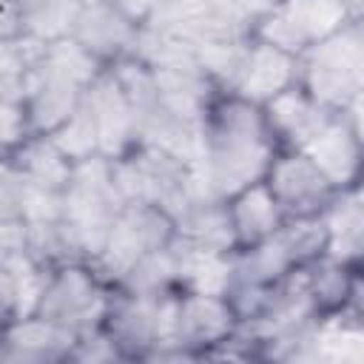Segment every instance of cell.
<instances>
[{"label": "cell", "mask_w": 364, "mask_h": 364, "mask_svg": "<svg viewBox=\"0 0 364 364\" xmlns=\"http://www.w3.org/2000/svg\"><path fill=\"white\" fill-rule=\"evenodd\" d=\"M105 65L91 57L77 40H51L28 77L26 108L34 134L57 131L82 102L85 88L97 80Z\"/></svg>", "instance_id": "obj_2"}, {"label": "cell", "mask_w": 364, "mask_h": 364, "mask_svg": "<svg viewBox=\"0 0 364 364\" xmlns=\"http://www.w3.org/2000/svg\"><path fill=\"white\" fill-rule=\"evenodd\" d=\"M114 287L122 290V293L148 296V299H156V296L171 293V290H182L179 287V256H176V245L171 242L168 247H159V250H151L148 256H142Z\"/></svg>", "instance_id": "obj_20"}, {"label": "cell", "mask_w": 364, "mask_h": 364, "mask_svg": "<svg viewBox=\"0 0 364 364\" xmlns=\"http://www.w3.org/2000/svg\"><path fill=\"white\" fill-rule=\"evenodd\" d=\"M353 119H355V122H358V128L364 131V102H361V105L353 111Z\"/></svg>", "instance_id": "obj_25"}, {"label": "cell", "mask_w": 364, "mask_h": 364, "mask_svg": "<svg viewBox=\"0 0 364 364\" xmlns=\"http://www.w3.org/2000/svg\"><path fill=\"white\" fill-rule=\"evenodd\" d=\"M139 31L142 26L122 9L102 0H85L68 37L77 40L102 65H114L117 60L134 54Z\"/></svg>", "instance_id": "obj_10"}, {"label": "cell", "mask_w": 364, "mask_h": 364, "mask_svg": "<svg viewBox=\"0 0 364 364\" xmlns=\"http://www.w3.org/2000/svg\"><path fill=\"white\" fill-rule=\"evenodd\" d=\"M355 276H358L355 267H350L333 256H321V259L310 262L304 267V282H307V293H310L316 310L321 316L347 310Z\"/></svg>", "instance_id": "obj_19"}, {"label": "cell", "mask_w": 364, "mask_h": 364, "mask_svg": "<svg viewBox=\"0 0 364 364\" xmlns=\"http://www.w3.org/2000/svg\"><path fill=\"white\" fill-rule=\"evenodd\" d=\"M279 151L264 108L233 91H222L202 117V151L193 168L205 191L228 202L262 182Z\"/></svg>", "instance_id": "obj_1"}, {"label": "cell", "mask_w": 364, "mask_h": 364, "mask_svg": "<svg viewBox=\"0 0 364 364\" xmlns=\"http://www.w3.org/2000/svg\"><path fill=\"white\" fill-rule=\"evenodd\" d=\"M301 151L316 162V168L330 179V185L338 193L361 188L364 142H361V128L353 119V114L336 111L330 122Z\"/></svg>", "instance_id": "obj_8"}, {"label": "cell", "mask_w": 364, "mask_h": 364, "mask_svg": "<svg viewBox=\"0 0 364 364\" xmlns=\"http://www.w3.org/2000/svg\"><path fill=\"white\" fill-rule=\"evenodd\" d=\"M296 82H299V57L253 37L250 48L242 60V68L228 91H233L256 105H264L267 100H273L276 94L287 91Z\"/></svg>", "instance_id": "obj_13"}, {"label": "cell", "mask_w": 364, "mask_h": 364, "mask_svg": "<svg viewBox=\"0 0 364 364\" xmlns=\"http://www.w3.org/2000/svg\"><path fill=\"white\" fill-rule=\"evenodd\" d=\"M54 139V145L71 159V162H82V159H91V156H100V131H97V122L88 111L85 102L77 105V111L57 128L48 134Z\"/></svg>", "instance_id": "obj_21"}, {"label": "cell", "mask_w": 364, "mask_h": 364, "mask_svg": "<svg viewBox=\"0 0 364 364\" xmlns=\"http://www.w3.org/2000/svg\"><path fill=\"white\" fill-rule=\"evenodd\" d=\"M299 85L333 111L353 114L364 102V60L344 26L299 57Z\"/></svg>", "instance_id": "obj_3"}, {"label": "cell", "mask_w": 364, "mask_h": 364, "mask_svg": "<svg viewBox=\"0 0 364 364\" xmlns=\"http://www.w3.org/2000/svg\"><path fill=\"white\" fill-rule=\"evenodd\" d=\"M173 239H176V222L168 210L148 202H128L119 210L102 253L91 264L108 284H117L142 256L168 247Z\"/></svg>", "instance_id": "obj_5"}, {"label": "cell", "mask_w": 364, "mask_h": 364, "mask_svg": "<svg viewBox=\"0 0 364 364\" xmlns=\"http://www.w3.org/2000/svg\"><path fill=\"white\" fill-rule=\"evenodd\" d=\"M85 0H20L3 3L20 20V34H31L37 40H63L71 34L74 20Z\"/></svg>", "instance_id": "obj_18"}, {"label": "cell", "mask_w": 364, "mask_h": 364, "mask_svg": "<svg viewBox=\"0 0 364 364\" xmlns=\"http://www.w3.org/2000/svg\"><path fill=\"white\" fill-rule=\"evenodd\" d=\"M111 296H114V284H108L94 270V264L68 262L51 267L37 313L74 333H85L102 327Z\"/></svg>", "instance_id": "obj_4"}, {"label": "cell", "mask_w": 364, "mask_h": 364, "mask_svg": "<svg viewBox=\"0 0 364 364\" xmlns=\"http://www.w3.org/2000/svg\"><path fill=\"white\" fill-rule=\"evenodd\" d=\"M264 182L273 191L287 219L324 213L338 196V191L316 168V162L304 151H296V148H282L276 154Z\"/></svg>", "instance_id": "obj_7"}, {"label": "cell", "mask_w": 364, "mask_h": 364, "mask_svg": "<svg viewBox=\"0 0 364 364\" xmlns=\"http://www.w3.org/2000/svg\"><path fill=\"white\" fill-rule=\"evenodd\" d=\"M80 333L40 316H23L14 321H6L3 333V364H46V361H65L74 353Z\"/></svg>", "instance_id": "obj_12"}, {"label": "cell", "mask_w": 364, "mask_h": 364, "mask_svg": "<svg viewBox=\"0 0 364 364\" xmlns=\"http://www.w3.org/2000/svg\"><path fill=\"white\" fill-rule=\"evenodd\" d=\"M102 3H111L117 9H122L128 17H134L139 26H148L159 9H162V0H102Z\"/></svg>", "instance_id": "obj_22"}, {"label": "cell", "mask_w": 364, "mask_h": 364, "mask_svg": "<svg viewBox=\"0 0 364 364\" xmlns=\"http://www.w3.org/2000/svg\"><path fill=\"white\" fill-rule=\"evenodd\" d=\"M228 210H230V222H233L239 247H250V245L273 236L287 219L264 179L239 191L236 196H230Z\"/></svg>", "instance_id": "obj_16"}, {"label": "cell", "mask_w": 364, "mask_h": 364, "mask_svg": "<svg viewBox=\"0 0 364 364\" xmlns=\"http://www.w3.org/2000/svg\"><path fill=\"white\" fill-rule=\"evenodd\" d=\"M327 256L364 270V185L336 196V202L327 208Z\"/></svg>", "instance_id": "obj_17"}, {"label": "cell", "mask_w": 364, "mask_h": 364, "mask_svg": "<svg viewBox=\"0 0 364 364\" xmlns=\"http://www.w3.org/2000/svg\"><path fill=\"white\" fill-rule=\"evenodd\" d=\"M361 142H364V131H361ZM361 185H364V173H361Z\"/></svg>", "instance_id": "obj_26"}, {"label": "cell", "mask_w": 364, "mask_h": 364, "mask_svg": "<svg viewBox=\"0 0 364 364\" xmlns=\"http://www.w3.org/2000/svg\"><path fill=\"white\" fill-rule=\"evenodd\" d=\"M350 20L344 0H276L253 23V37L270 43L293 57L327 40Z\"/></svg>", "instance_id": "obj_6"}, {"label": "cell", "mask_w": 364, "mask_h": 364, "mask_svg": "<svg viewBox=\"0 0 364 364\" xmlns=\"http://www.w3.org/2000/svg\"><path fill=\"white\" fill-rule=\"evenodd\" d=\"M347 310L364 324V270H358V276H355V284H353V296H350Z\"/></svg>", "instance_id": "obj_23"}, {"label": "cell", "mask_w": 364, "mask_h": 364, "mask_svg": "<svg viewBox=\"0 0 364 364\" xmlns=\"http://www.w3.org/2000/svg\"><path fill=\"white\" fill-rule=\"evenodd\" d=\"M262 108L279 148H296V151H301L336 114L333 108L310 97L299 82L267 100Z\"/></svg>", "instance_id": "obj_14"}, {"label": "cell", "mask_w": 364, "mask_h": 364, "mask_svg": "<svg viewBox=\"0 0 364 364\" xmlns=\"http://www.w3.org/2000/svg\"><path fill=\"white\" fill-rule=\"evenodd\" d=\"M344 3H347V14H350V20L364 17V0H344Z\"/></svg>", "instance_id": "obj_24"}, {"label": "cell", "mask_w": 364, "mask_h": 364, "mask_svg": "<svg viewBox=\"0 0 364 364\" xmlns=\"http://www.w3.org/2000/svg\"><path fill=\"white\" fill-rule=\"evenodd\" d=\"M82 102L88 105L94 122H97V131H100V151L102 156L108 159H117L122 154H128L139 136H136V117H134V108L117 80V74L105 65L97 80L85 88V97Z\"/></svg>", "instance_id": "obj_11"}, {"label": "cell", "mask_w": 364, "mask_h": 364, "mask_svg": "<svg viewBox=\"0 0 364 364\" xmlns=\"http://www.w3.org/2000/svg\"><path fill=\"white\" fill-rule=\"evenodd\" d=\"M48 273H51V267L43 264L28 250L3 253L0 296H3V316H6V321H14V318L37 313V304H40L43 287L48 282Z\"/></svg>", "instance_id": "obj_15"}, {"label": "cell", "mask_w": 364, "mask_h": 364, "mask_svg": "<svg viewBox=\"0 0 364 364\" xmlns=\"http://www.w3.org/2000/svg\"><path fill=\"white\" fill-rule=\"evenodd\" d=\"M239 333V318L222 293H196L182 290L179 318H176V344L193 355H208Z\"/></svg>", "instance_id": "obj_9"}]
</instances>
